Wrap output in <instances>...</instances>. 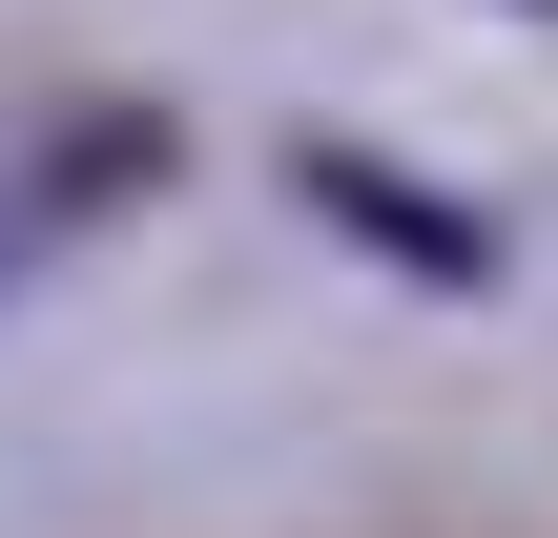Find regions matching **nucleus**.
<instances>
[{
	"label": "nucleus",
	"instance_id": "1",
	"mask_svg": "<svg viewBox=\"0 0 558 538\" xmlns=\"http://www.w3.org/2000/svg\"><path fill=\"white\" fill-rule=\"evenodd\" d=\"M311 207H331L352 249L435 270V290H497V228H476V207H435V187H393V166H352V145H311Z\"/></svg>",
	"mask_w": 558,
	"mask_h": 538
},
{
	"label": "nucleus",
	"instance_id": "2",
	"mask_svg": "<svg viewBox=\"0 0 558 538\" xmlns=\"http://www.w3.org/2000/svg\"><path fill=\"white\" fill-rule=\"evenodd\" d=\"M538 21H558V0H538Z\"/></svg>",
	"mask_w": 558,
	"mask_h": 538
}]
</instances>
